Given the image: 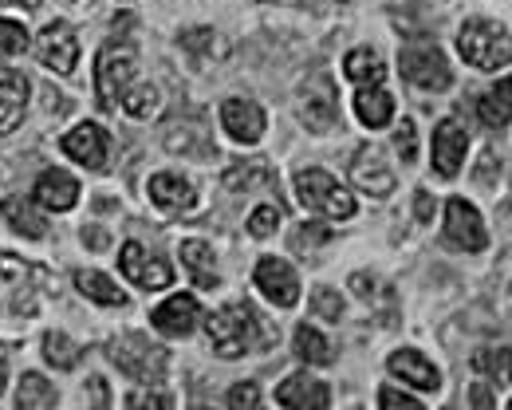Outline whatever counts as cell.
I'll return each mask as SVG.
<instances>
[{
	"label": "cell",
	"mask_w": 512,
	"mask_h": 410,
	"mask_svg": "<svg viewBox=\"0 0 512 410\" xmlns=\"http://www.w3.org/2000/svg\"><path fill=\"white\" fill-rule=\"evenodd\" d=\"M256 288L276 304V308H292L296 300H300V280L292 273V265L288 261H280V257H264L260 265H256Z\"/></svg>",
	"instance_id": "cell-12"
},
{
	"label": "cell",
	"mask_w": 512,
	"mask_h": 410,
	"mask_svg": "<svg viewBox=\"0 0 512 410\" xmlns=\"http://www.w3.org/2000/svg\"><path fill=\"white\" fill-rule=\"evenodd\" d=\"M205 332L221 359H237V355L253 351L260 340V316L249 304H225L221 312H213L205 320Z\"/></svg>",
	"instance_id": "cell-1"
},
{
	"label": "cell",
	"mask_w": 512,
	"mask_h": 410,
	"mask_svg": "<svg viewBox=\"0 0 512 410\" xmlns=\"http://www.w3.org/2000/svg\"><path fill=\"white\" fill-rule=\"evenodd\" d=\"M134 68H138V56L130 44H107L95 56V103L103 111H115L123 91L134 83Z\"/></svg>",
	"instance_id": "cell-4"
},
{
	"label": "cell",
	"mask_w": 512,
	"mask_h": 410,
	"mask_svg": "<svg viewBox=\"0 0 512 410\" xmlns=\"http://www.w3.org/2000/svg\"><path fill=\"white\" fill-rule=\"evenodd\" d=\"M446 237L453 245H461L465 253H481L489 245V233H485V221L465 198H449L446 205Z\"/></svg>",
	"instance_id": "cell-11"
},
{
	"label": "cell",
	"mask_w": 512,
	"mask_h": 410,
	"mask_svg": "<svg viewBox=\"0 0 512 410\" xmlns=\"http://www.w3.org/2000/svg\"><path fill=\"white\" fill-rule=\"evenodd\" d=\"M119 103H123V111L134 115V119H150V115H158V107H162V99H158V91H154L150 83H130Z\"/></svg>",
	"instance_id": "cell-34"
},
{
	"label": "cell",
	"mask_w": 512,
	"mask_h": 410,
	"mask_svg": "<svg viewBox=\"0 0 512 410\" xmlns=\"http://www.w3.org/2000/svg\"><path fill=\"white\" fill-rule=\"evenodd\" d=\"M48 284V273L12 257V253H0V292H8V312L12 316H32L36 304H40V292Z\"/></svg>",
	"instance_id": "cell-5"
},
{
	"label": "cell",
	"mask_w": 512,
	"mask_h": 410,
	"mask_svg": "<svg viewBox=\"0 0 512 410\" xmlns=\"http://www.w3.org/2000/svg\"><path fill=\"white\" fill-rule=\"evenodd\" d=\"M304 123L308 131L316 135H327L339 127V95H335V83L327 75H316L308 87H304Z\"/></svg>",
	"instance_id": "cell-10"
},
{
	"label": "cell",
	"mask_w": 512,
	"mask_h": 410,
	"mask_svg": "<svg viewBox=\"0 0 512 410\" xmlns=\"http://www.w3.org/2000/svg\"><path fill=\"white\" fill-rule=\"evenodd\" d=\"M91 403H95V407H107V403H111V399H107V383H103L99 375L91 379Z\"/></svg>",
	"instance_id": "cell-46"
},
{
	"label": "cell",
	"mask_w": 512,
	"mask_h": 410,
	"mask_svg": "<svg viewBox=\"0 0 512 410\" xmlns=\"http://www.w3.org/2000/svg\"><path fill=\"white\" fill-rule=\"evenodd\" d=\"M221 127L229 131L233 142L253 146V142L264 138V111L253 99H225L221 103Z\"/></svg>",
	"instance_id": "cell-15"
},
{
	"label": "cell",
	"mask_w": 512,
	"mask_h": 410,
	"mask_svg": "<svg viewBox=\"0 0 512 410\" xmlns=\"http://www.w3.org/2000/svg\"><path fill=\"white\" fill-rule=\"evenodd\" d=\"M150 202L158 205V209H166V213H190L193 205H197V194H193V186L182 174L162 170V174L150 178Z\"/></svg>",
	"instance_id": "cell-22"
},
{
	"label": "cell",
	"mask_w": 512,
	"mask_h": 410,
	"mask_svg": "<svg viewBox=\"0 0 512 410\" xmlns=\"http://www.w3.org/2000/svg\"><path fill=\"white\" fill-rule=\"evenodd\" d=\"M0 213H4V221H8L20 237L40 241V237L48 233V221H44V213L36 209L32 198H4V202H0Z\"/></svg>",
	"instance_id": "cell-24"
},
{
	"label": "cell",
	"mask_w": 512,
	"mask_h": 410,
	"mask_svg": "<svg viewBox=\"0 0 512 410\" xmlns=\"http://www.w3.org/2000/svg\"><path fill=\"white\" fill-rule=\"evenodd\" d=\"M386 367H390V375H398L402 383H410V387H418V391H438V387H442L438 367H434L422 351H414V347L394 351V355L386 359Z\"/></svg>",
	"instance_id": "cell-20"
},
{
	"label": "cell",
	"mask_w": 512,
	"mask_h": 410,
	"mask_svg": "<svg viewBox=\"0 0 512 410\" xmlns=\"http://www.w3.org/2000/svg\"><path fill=\"white\" fill-rule=\"evenodd\" d=\"M296 194H300V205L304 209H316L331 221H347L355 217V198L339 186V178H331L320 166H308L296 174Z\"/></svg>",
	"instance_id": "cell-3"
},
{
	"label": "cell",
	"mask_w": 512,
	"mask_h": 410,
	"mask_svg": "<svg viewBox=\"0 0 512 410\" xmlns=\"http://www.w3.org/2000/svg\"><path fill=\"white\" fill-rule=\"evenodd\" d=\"M36 56H40L44 68L60 71V75H67V71L79 64V40H75V32H71L67 20H52V24L40 32Z\"/></svg>",
	"instance_id": "cell-9"
},
{
	"label": "cell",
	"mask_w": 512,
	"mask_h": 410,
	"mask_svg": "<svg viewBox=\"0 0 512 410\" xmlns=\"http://www.w3.org/2000/svg\"><path fill=\"white\" fill-rule=\"evenodd\" d=\"M182 48L193 52V56H225V44L217 40L213 28H190V32H182Z\"/></svg>",
	"instance_id": "cell-35"
},
{
	"label": "cell",
	"mask_w": 512,
	"mask_h": 410,
	"mask_svg": "<svg viewBox=\"0 0 512 410\" xmlns=\"http://www.w3.org/2000/svg\"><path fill=\"white\" fill-rule=\"evenodd\" d=\"M4 379H8V359H4V351H0V391H4Z\"/></svg>",
	"instance_id": "cell-49"
},
{
	"label": "cell",
	"mask_w": 512,
	"mask_h": 410,
	"mask_svg": "<svg viewBox=\"0 0 512 410\" xmlns=\"http://www.w3.org/2000/svg\"><path fill=\"white\" fill-rule=\"evenodd\" d=\"M351 288H355V296L363 300V304H379V300H394V292L386 288L379 276L371 273H355L351 276Z\"/></svg>",
	"instance_id": "cell-36"
},
{
	"label": "cell",
	"mask_w": 512,
	"mask_h": 410,
	"mask_svg": "<svg viewBox=\"0 0 512 410\" xmlns=\"http://www.w3.org/2000/svg\"><path fill=\"white\" fill-rule=\"evenodd\" d=\"M166 150H174V154H197V158L217 154V150H213V142H209L205 131H201V123H197V127L170 123V131H166Z\"/></svg>",
	"instance_id": "cell-30"
},
{
	"label": "cell",
	"mask_w": 512,
	"mask_h": 410,
	"mask_svg": "<svg viewBox=\"0 0 512 410\" xmlns=\"http://www.w3.org/2000/svg\"><path fill=\"white\" fill-rule=\"evenodd\" d=\"M83 241H87L91 249H107V233H103V229H83Z\"/></svg>",
	"instance_id": "cell-47"
},
{
	"label": "cell",
	"mask_w": 512,
	"mask_h": 410,
	"mask_svg": "<svg viewBox=\"0 0 512 410\" xmlns=\"http://www.w3.org/2000/svg\"><path fill=\"white\" fill-rule=\"evenodd\" d=\"M4 4H20V8H40L44 0H4Z\"/></svg>",
	"instance_id": "cell-48"
},
{
	"label": "cell",
	"mask_w": 512,
	"mask_h": 410,
	"mask_svg": "<svg viewBox=\"0 0 512 410\" xmlns=\"http://www.w3.org/2000/svg\"><path fill=\"white\" fill-rule=\"evenodd\" d=\"M229 407H260V391H256L253 383H237L233 391H229V399H225Z\"/></svg>",
	"instance_id": "cell-42"
},
{
	"label": "cell",
	"mask_w": 512,
	"mask_h": 410,
	"mask_svg": "<svg viewBox=\"0 0 512 410\" xmlns=\"http://www.w3.org/2000/svg\"><path fill=\"white\" fill-rule=\"evenodd\" d=\"M398 68H402V75L414 87H422V91H446L449 83H453L449 60L442 56L438 44H410V48H402Z\"/></svg>",
	"instance_id": "cell-7"
},
{
	"label": "cell",
	"mask_w": 512,
	"mask_h": 410,
	"mask_svg": "<svg viewBox=\"0 0 512 410\" xmlns=\"http://www.w3.org/2000/svg\"><path fill=\"white\" fill-rule=\"evenodd\" d=\"M414 213H418V221H430V217H434V198H430L426 190L414 194Z\"/></svg>",
	"instance_id": "cell-45"
},
{
	"label": "cell",
	"mask_w": 512,
	"mask_h": 410,
	"mask_svg": "<svg viewBox=\"0 0 512 410\" xmlns=\"http://www.w3.org/2000/svg\"><path fill=\"white\" fill-rule=\"evenodd\" d=\"M296 355H300L304 363H316V367L335 363V347L323 340L316 328H308V324H300V328H296Z\"/></svg>",
	"instance_id": "cell-32"
},
{
	"label": "cell",
	"mask_w": 512,
	"mask_h": 410,
	"mask_svg": "<svg viewBox=\"0 0 512 410\" xmlns=\"http://www.w3.org/2000/svg\"><path fill=\"white\" fill-rule=\"evenodd\" d=\"M32 202L40 205V209L64 213V209H71V205L79 202V182L67 170H44L36 178V186H32Z\"/></svg>",
	"instance_id": "cell-21"
},
{
	"label": "cell",
	"mask_w": 512,
	"mask_h": 410,
	"mask_svg": "<svg viewBox=\"0 0 512 410\" xmlns=\"http://www.w3.org/2000/svg\"><path fill=\"white\" fill-rule=\"evenodd\" d=\"M477 115H481V123H485L489 131H505V127H509V79H501L497 91L481 95Z\"/></svg>",
	"instance_id": "cell-31"
},
{
	"label": "cell",
	"mask_w": 512,
	"mask_h": 410,
	"mask_svg": "<svg viewBox=\"0 0 512 410\" xmlns=\"http://www.w3.org/2000/svg\"><path fill=\"white\" fill-rule=\"evenodd\" d=\"M276 403L288 410H327L331 407V391H327V383L320 379H312V375H288L284 383H280V391H276Z\"/></svg>",
	"instance_id": "cell-18"
},
{
	"label": "cell",
	"mask_w": 512,
	"mask_h": 410,
	"mask_svg": "<svg viewBox=\"0 0 512 410\" xmlns=\"http://www.w3.org/2000/svg\"><path fill=\"white\" fill-rule=\"evenodd\" d=\"M312 312H316L320 320H335V324H339V316H343V296H339L335 288H316V292H312Z\"/></svg>",
	"instance_id": "cell-39"
},
{
	"label": "cell",
	"mask_w": 512,
	"mask_h": 410,
	"mask_svg": "<svg viewBox=\"0 0 512 410\" xmlns=\"http://www.w3.org/2000/svg\"><path fill=\"white\" fill-rule=\"evenodd\" d=\"M182 261L197 280V288H217L221 284L217 269H213V249L205 241H182Z\"/></svg>",
	"instance_id": "cell-29"
},
{
	"label": "cell",
	"mask_w": 512,
	"mask_h": 410,
	"mask_svg": "<svg viewBox=\"0 0 512 410\" xmlns=\"http://www.w3.org/2000/svg\"><path fill=\"white\" fill-rule=\"evenodd\" d=\"M44 359L56 367V371H71V367H79V359H83V347L64 336V332H48L44 336Z\"/></svg>",
	"instance_id": "cell-33"
},
{
	"label": "cell",
	"mask_w": 512,
	"mask_h": 410,
	"mask_svg": "<svg viewBox=\"0 0 512 410\" xmlns=\"http://www.w3.org/2000/svg\"><path fill=\"white\" fill-rule=\"evenodd\" d=\"M28 91L32 83L12 68H0V135H12L28 111Z\"/></svg>",
	"instance_id": "cell-19"
},
{
	"label": "cell",
	"mask_w": 512,
	"mask_h": 410,
	"mask_svg": "<svg viewBox=\"0 0 512 410\" xmlns=\"http://www.w3.org/2000/svg\"><path fill=\"white\" fill-rule=\"evenodd\" d=\"M60 150H64L67 158H75L79 166H87V170H103V166H107L111 138H107L103 127L83 123V127H75V131H67V135L60 138Z\"/></svg>",
	"instance_id": "cell-13"
},
{
	"label": "cell",
	"mask_w": 512,
	"mask_h": 410,
	"mask_svg": "<svg viewBox=\"0 0 512 410\" xmlns=\"http://www.w3.org/2000/svg\"><path fill=\"white\" fill-rule=\"evenodd\" d=\"M276 186V170L268 162H245L225 170V190L229 194H253V190H272Z\"/></svg>",
	"instance_id": "cell-26"
},
{
	"label": "cell",
	"mask_w": 512,
	"mask_h": 410,
	"mask_svg": "<svg viewBox=\"0 0 512 410\" xmlns=\"http://www.w3.org/2000/svg\"><path fill=\"white\" fill-rule=\"evenodd\" d=\"M60 403V391L44 379V375H24L20 379V387H16V407L20 410H48V407H56Z\"/></svg>",
	"instance_id": "cell-27"
},
{
	"label": "cell",
	"mask_w": 512,
	"mask_h": 410,
	"mask_svg": "<svg viewBox=\"0 0 512 410\" xmlns=\"http://www.w3.org/2000/svg\"><path fill=\"white\" fill-rule=\"evenodd\" d=\"M343 71H347V79H351V83H359V87L383 83V75H386L383 56H379V52H371V48H355V52H347Z\"/></svg>",
	"instance_id": "cell-28"
},
{
	"label": "cell",
	"mask_w": 512,
	"mask_h": 410,
	"mask_svg": "<svg viewBox=\"0 0 512 410\" xmlns=\"http://www.w3.org/2000/svg\"><path fill=\"white\" fill-rule=\"evenodd\" d=\"M197 320H201V308H197V300L186 296V292L170 296V300H166V304H158V308H154V316H150V324H154L162 336H170V340L190 336L193 328H197Z\"/></svg>",
	"instance_id": "cell-16"
},
{
	"label": "cell",
	"mask_w": 512,
	"mask_h": 410,
	"mask_svg": "<svg viewBox=\"0 0 512 410\" xmlns=\"http://www.w3.org/2000/svg\"><path fill=\"white\" fill-rule=\"evenodd\" d=\"M457 48H461L465 64H473V68H509V32L493 20H465L457 32Z\"/></svg>",
	"instance_id": "cell-2"
},
{
	"label": "cell",
	"mask_w": 512,
	"mask_h": 410,
	"mask_svg": "<svg viewBox=\"0 0 512 410\" xmlns=\"http://www.w3.org/2000/svg\"><path fill=\"white\" fill-rule=\"evenodd\" d=\"M351 182L371 198H386L394 190V170L386 166L375 146H359L351 158Z\"/></svg>",
	"instance_id": "cell-14"
},
{
	"label": "cell",
	"mask_w": 512,
	"mask_h": 410,
	"mask_svg": "<svg viewBox=\"0 0 512 410\" xmlns=\"http://www.w3.org/2000/svg\"><path fill=\"white\" fill-rule=\"evenodd\" d=\"M20 52H28V32H24V24L0 20V60H4V56H20Z\"/></svg>",
	"instance_id": "cell-37"
},
{
	"label": "cell",
	"mask_w": 512,
	"mask_h": 410,
	"mask_svg": "<svg viewBox=\"0 0 512 410\" xmlns=\"http://www.w3.org/2000/svg\"><path fill=\"white\" fill-rule=\"evenodd\" d=\"M465 150H469L465 127H461L457 119L438 123V131H434V170H438L442 178H457V170H461V162H465Z\"/></svg>",
	"instance_id": "cell-17"
},
{
	"label": "cell",
	"mask_w": 512,
	"mask_h": 410,
	"mask_svg": "<svg viewBox=\"0 0 512 410\" xmlns=\"http://www.w3.org/2000/svg\"><path fill=\"white\" fill-rule=\"evenodd\" d=\"M280 225V205H256L253 217H249V233L253 237H272Z\"/></svg>",
	"instance_id": "cell-40"
},
{
	"label": "cell",
	"mask_w": 512,
	"mask_h": 410,
	"mask_svg": "<svg viewBox=\"0 0 512 410\" xmlns=\"http://www.w3.org/2000/svg\"><path fill=\"white\" fill-rule=\"evenodd\" d=\"M119 269L127 276L134 288H142V292H158V288H170L174 284V269L162 261V257H150L138 241H127L123 249H119Z\"/></svg>",
	"instance_id": "cell-8"
},
{
	"label": "cell",
	"mask_w": 512,
	"mask_h": 410,
	"mask_svg": "<svg viewBox=\"0 0 512 410\" xmlns=\"http://www.w3.org/2000/svg\"><path fill=\"white\" fill-rule=\"evenodd\" d=\"M394 150L402 154V162H414V158H418V131H414V123H410V119H402V123H398Z\"/></svg>",
	"instance_id": "cell-41"
},
{
	"label": "cell",
	"mask_w": 512,
	"mask_h": 410,
	"mask_svg": "<svg viewBox=\"0 0 512 410\" xmlns=\"http://www.w3.org/2000/svg\"><path fill=\"white\" fill-rule=\"evenodd\" d=\"M127 407H162V410H170L174 407V399L170 395H162V391H134L127 399Z\"/></svg>",
	"instance_id": "cell-44"
},
{
	"label": "cell",
	"mask_w": 512,
	"mask_h": 410,
	"mask_svg": "<svg viewBox=\"0 0 512 410\" xmlns=\"http://www.w3.org/2000/svg\"><path fill=\"white\" fill-rule=\"evenodd\" d=\"M331 241V229L327 225H316V221H308V225H300L296 233H292V249H300V253H312V249H320Z\"/></svg>",
	"instance_id": "cell-38"
},
{
	"label": "cell",
	"mask_w": 512,
	"mask_h": 410,
	"mask_svg": "<svg viewBox=\"0 0 512 410\" xmlns=\"http://www.w3.org/2000/svg\"><path fill=\"white\" fill-rule=\"evenodd\" d=\"M111 359L119 363V371L130 375L134 383H162V375H166V363H170V355H166V347H158V343H150L146 336H123V340L111 343Z\"/></svg>",
	"instance_id": "cell-6"
},
{
	"label": "cell",
	"mask_w": 512,
	"mask_h": 410,
	"mask_svg": "<svg viewBox=\"0 0 512 410\" xmlns=\"http://www.w3.org/2000/svg\"><path fill=\"white\" fill-rule=\"evenodd\" d=\"M75 288H79L87 300L103 304V308H127V292H123L111 276L95 273V269H79V273H75Z\"/></svg>",
	"instance_id": "cell-25"
},
{
	"label": "cell",
	"mask_w": 512,
	"mask_h": 410,
	"mask_svg": "<svg viewBox=\"0 0 512 410\" xmlns=\"http://www.w3.org/2000/svg\"><path fill=\"white\" fill-rule=\"evenodd\" d=\"M355 115H359V123L371 127V131H379V127H386V123L394 119V99L383 91V83L359 87V95H355Z\"/></svg>",
	"instance_id": "cell-23"
},
{
	"label": "cell",
	"mask_w": 512,
	"mask_h": 410,
	"mask_svg": "<svg viewBox=\"0 0 512 410\" xmlns=\"http://www.w3.org/2000/svg\"><path fill=\"white\" fill-rule=\"evenodd\" d=\"M379 407L418 410V407H422V403H418L414 395H406V391H394V387H383V391H379Z\"/></svg>",
	"instance_id": "cell-43"
}]
</instances>
